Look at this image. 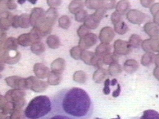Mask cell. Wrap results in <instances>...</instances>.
I'll return each instance as SVG.
<instances>
[{"label": "cell", "instance_id": "cell-1", "mask_svg": "<svg viewBox=\"0 0 159 119\" xmlns=\"http://www.w3.org/2000/svg\"><path fill=\"white\" fill-rule=\"evenodd\" d=\"M52 112L74 119H89L93 113V104L88 94L80 87L66 88L50 98Z\"/></svg>", "mask_w": 159, "mask_h": 119}, {"label": "cell", "instance_id": "cell-2", "mask_svg": "<svg viewBox=\"0 0 159 119\" xmlns=\"http://www.w3.org/2000/svg\"><path fill=\"white\" fill-rule=\"evenodd\" d=\"M51 99L46 95H39L33 98L24 110L26 119H41L52 112Z\"/></svg>", "mask_w": 159, "mask_h": 119}, {"label": "cell", "instance_id": "cell-3", "mask_svg": "<svg viewBox=\"0 0 159 119\" xmlns=\"http://www.w3.org/2000/svg\"><path fill=\"white\" fill-rule=\"evenodd\" d=\"M114 52L117 55H127L132 51V47L127 41L120 39L116 40L114 44Z\"/></svg>", "mask_w": 159, "mask_h": 119}, {"label": "cell", "instance_id": "cell-4", "mask_svg": "<svg viewBox=\"0 0 159 119\" xmlns=\"http://www.w3.org/2000/svg\"><path fill=\"white\" fill-rule=\"evenodd\" d=\"M126 19L132 24H141L145 19V14L137 9H130L126 13Z\"/></svg>", "mask_w": 159, "mask_h": 119}, {"label": "cell", "instance_id": "cell-5", "mask_svg": "<svg viewBox=\"0 0 159 119\" xmlns=\"http://www.w3.org/2000/svg\"><path fill=\"white\" fill-rule=\"evenodd\" d=\"M115 37V33L114 29L109 26H106L103 27L99 34V40L102 43H109L112 41Z\"/></svg>", "mask_w": 159, "mask_h": 119}, {"label": "cell", "instance_id": "cell-6", "mask_svg": "<svg viewBox=\"0 0 159 119\" xmlns=\"http://www.w3.org/2000/svg\"><path fill=\"white\" fill-rule=\"evenodd\" d=\"M143 29L151 39H159V26L153 22H147Z\"/></svg>", "mask_w": 159, "mask_h": 119}, {"label": "cell", "instance_id": "cell-7", "mask_svg": "<svg viewBox=\"0 0 159 119\" xmlns=\"http://www.w3.org/2000/svg\"><path fill=\"white\" fill-rule=\"evenodd\" d=\"M138 62L134 59L127 60L123 65V69L127 73L132 74L135 73L139 68Z\"/></svg>", "mask_w": 159, "mask_h": 119}, {"label": "cell", "instance_id": "cell-8", "mask_svg": "<svg viewBox=\"0 0 159 119\" xmlns=\"http://www.w3.org/2000/svg\"><path fill=\"white\" fill-rule=\"evenodd\" d=\"M116 10L122 15L127 12L130 8V4L129 1L122 0L118 1L116 4Z\"/></svg>", "mask_w": 159, "mask_h": 119}, {"label": "cell", "instance_id": "cell-9", "mask_svg": "<svg viewBox=\"0 0 159 119\" xmlns=\"http://www.w3.org/2000/svg\"><path fill=\"white\" fill-rule=\"evenodd\" d=\"M111 46L109 43H100L96 49V53L97 55L103 57L105 55L111 53Z\"/></svg>", "mask_w": 159, "mask_h": 119}, {"label": "cell", "instance_id": "cell-10", "mask_svg": "<svg viewBox=\"0 0 159 119\" xmlns=\"http://www.w3.org/2000/svg\"><path fill=\"white\" fill-rule=\"evenodd\" d=\"M103 63L106 65H111L114 63H117L119 56L114 52L110 53L102 57Z\"/></svg>", "mask_w": 159, "mask_h": 119}, {"label": "cell", "instance_id": "cell-11", "mask_svg": "<svg viewBox=\"0 0 159 119\" xmlns=\"http://www.w3.org/2000/svg\"><path fill=\"white\" fill-rule=\"evenodd\" d=\"M114 30L119 35H124L129 30V27L124 21H120L114 25Z\"/></svg>", "mask_w": 159, "mask_h": 119}, {"label": "cell", "instance_id": "cell-12", "mask_svg": "<svg viewBox=\"0 0 159 119\" xmlns=\"http://www.w3.org/2000/svg\"><path fill=\"white\" fill-rule=\"evenodd\" d=\"M139 119H159V113L153 109H147L143 112Z\"/></svg>", "mask_w": 159, "mask_h": 119}, {"label": "cell", "instance_id": "cell-13", "mask_svg": "<svg viewBox=\"0 0 159 119\" xmlns=\"http://www.w3.org/2000/svg\"><path fill=\"white\" fill-rule=\"evenodd\" d=\"M155 54L153 53H145L141 58V64L143 66H148L154 63Z\"/></svg>", "mask_w": 159, "mask_h": 119}, {"label": "cell", "instance_id": "cell-14", "mask_svg": "<svg viewBox=\"0 0 159 119\" xmlns=\"http://www.w3.org/2000/svg\"><path fill=\"white\" fill-rule=\"evenodd\" d=\"M122 71V66L118 63L109 65L107 68V73L111 76H116L120 74Z\"/></svg>", "mask_w": 159, "mask_h": 119}, {"label": "cell", "instance_id": "cell-15", "mask_svg": "<svg viewBox=\"0 0 159 119\" xmlns=\"http://www.w3.org/2000/svg\"><path fill=\"white\" fill-rule=\"evenodd\" d=\"M107 71L104 68H99L94 73L93 76L94 81L98 83H100L103 81L106 76Z\"/></svg>", "mask_w": 159, "mask_h": 119}, {"label": "cell", "instance_id": "cell-16", "mask_svg": "<svg viewBox=\"0 0 159 119\" xmlns=\"http://www.w3.org/2000/svg\"><path fill=\"white\" fill-rule=\"evenodd\" d=\"M128 42L132 48H137L140 46L142 41V38L139 35H138L137 34H132L129 37Z\"/></svg>", "mask_w": 159, "mask_h": 119}, {"label": "cell", "instance_id": "cell-17", "mask_svg": "<svg viewBox=\"0 0 159 119\" xmlns=\"http://www.w3.org/2000/svg\"><path fill=\"white\" fill-rule=\"evenodd\" d=\"M107 9L105 8L104 7H101L98 9H97L96 11L95 12V13H94L91 17L97 22L99 24L100 21L101 20V19L103 18V17L104 16L105 14L107 12Z\"/></svg>", "mask_w": 159, "mask_h": 119}, {"label": "cell", "instance_id": "cell-18", "mask_svg": "<svg viewBox=\"0 0 159 119\" xmlns=\"http://www.w3.org/2000/svg\"><path fill=\"white\" fill-rule=\"evenodd\" d=\"M26 119V118H25ZM41 119H74L73 118H71L70 117L60 115L57 113H55L53 112H51L48 115L41 118Z\"/></svg>", "mask_w": 159, "mask_h": 119}, {"label": "cell", "instance_id": "cell-19", "mask_svg": "<svg viewBox=\"0 0 159 119\" xmlns=\"http://www.w3.org/2000/svg\"><path fill=\"white\" fill-rule=\"evenodd\" d=\"M122 19H123L122 15L120 14L117 11H116L112 13L111 16V22L113 25H114L120 21H122Z\"/></svg>", "mask_w": 159, "mask_h": 119}, {"label": "cell", "instance_id": "cell-20", "mask_svg": "<svg viewBox=\"0 0 159 119\" xmlns=\"http://www.w3.org/2000/svg\"><path fill=\"white\" fill-rule=\"evenodd\" d=\"M149 43L152 52H159V39L149 38Z\"/></svg>", "mask_w": 159, "mask_h": 119}, {"label": "cell", "instance_id": "cell-21", "mask_svg": "<svg viewBox=\"0 0 159 119\" xmlns=\"http://www.w3.org/2000/svg\"><path fill=\"white\" fill-rule=\"evenodd\" d=\"M85 41L87 42L86 45L88 46H91L96 43L97 37L95 34H93V33L89 34V35L86 37V39L85 40Z\"/></svg>", "mask_w": 159, "mask_h": 119}, {"label": "cell", "instance_id": "cell-22", "mask_svg": "<svg viewBox=\"0 0 159 119\" xmlns=\"http://www.w3.org/2000/svg\"><path fill=\"white\" fill-rule=\"evenodd\" d=\"M93 64L96 67H98L99 68H101V67L102 66L103 63V60H102V57L99 56L97 55H94L93 58Z\"/></svg>", "mask_w": 159, "mask_h": 119}, {"label": "cell", "instance_id": "cell-23", "mask_svg": "<svg viewBox=\"0 0 159 119\" xmlns=\"http://www.w3.org/2000/svg\"><path fill=\"white\" fill-rule=\"evenodd\" d=\"M142 48L143 51H145L146 53H153L150 49V43H149V39H146L143 41H142L141 43Z\"/></svg>", "mask_w": 159, "mask_h": 119}, {"label": "cell", "instance_id": "cell-24", "mask_svg": "<svg viewBox=\"0 0 159 119\" xmlns=\"http://www.w3.org/2000/svg\"><path fill=\"white\" fill-rule=\"evenodd\" d=\"M110 86H111V80L109 78H107L104 81V88L102 90V92L105 95H108L111 92Z\"/></svg>", "mask_w": 159, "mask_h": 119}, {"label": "cell", "instance_id": "cell-25", "mask_svg": "<svg viewBox=\"0 0 159 119\" xmlns=\"http://www.w3.org/2000/svg\"><path fill=\"white\" fill-rule=\"evenodd\" d=\"M116 1H104L103 7L107 9H112L116 7Z\"/></svg>", "mask_w": 159, "mask_h": 119}, {"label": "cell", "instance_id": "cell-26", "mask_svg": "<svg viewBox=\"0 0 159 119\" xmlns=\"http://www.w3.org/2000/svg\"><path fill=\"white\" fill-rule=\"evenodd\" d=\"M86 24L91 29H95L98 26L99 23L97 22L91 16L89 17V19L87 20Z\"/></svg>", "mask_w": 159, "mask_h": 119}, {"label": "cell", "instance_id": "cell-27", "mask_svg": "<svg viewBox=\"0 0 159 119\" xmlns=\"http://www.w3.org/2000/svg\"><path fill=\"white\" fill-rule=\"evenodd\" d=\"M140 3L144 7L150 8L155 2L153 0H141L140 1Z\"/></svg>", "mask_w": 159, "mask_h": 119}, {"label": "cell", "instance_id": "cell-28", "mask_svg": "<svg viewBox=\"0 0 159 119\" xmlns=\"http://www.w3.org/2000/svg\"><path fill=\"white\" fill-rule=\"evenodd\" d=\"M150 9L151 14L152 15H154L157 12H159V2L154 3Z\"/></svg>", "mask_w": 159, "mask_h": 119}, {"label": "cell", "instance_id": "cell-29", "mask_svg": "<svg viewBox=\"0 0 159 119\" xmlns=\"http://www.w3.org/2000/svg\"><path fill=\"white\" fill-rule=\"evenodd\" d=\"M120 92H121V87H120V85L117 83V88L115 90L113 91L112 92V96L113 97H117L120 94Z\"/></svg>", "mask_w": 159, "mask_h": 119}, {"label": "cell", "instance_id": "cell-30", "mask_svg": "<svg viewBox=\"0 0 159 119\" xmlns=\"http://www.w3.org/2000/svg\"><path fill=\"white\" fill-rule=\"evenodd\" d=\"M153 22L159 26V12L153 15Z\"/></svg>", "mask_w": 159, "mask_h": 119}, {"label": "cell", "instance_id": "cell-31", "mask_svg": "<svg viewBox=\"0 0 159 119\" xmlns=\"http://www.w3.org/2000/svg\"><path fill=\"white\" fill-rule=\"evenodd\" d=\"M153 76L157 79H158L159 78V66H155V68L153 69Z\"/></svg>", "mask_w": 159, "mask_h": 119}, {"label": "cell", "instance_id": "cell-32", "mask_svg": "<svg viewBox=\"0 0 159 119\" xmlns=\"http://www.w3.org/2000/svg\"><path fill=\"white\" fill-rule=\"evenodd\" d=\"M154 63L155 64L156 66H159V54H156L155 56Z\"/></svg>", "mask_w": 159, "mask_h": 119}, {"label": "cell", "instance_id": "cell-33", "mask_svg": "<svg viewBox=\"0 0 159 119\" xmlns=\"http://www.w3.org/2000/svg\"><path fill=\"white\" fill-rule=\"evenodd\" d=\"M86 12H81L80 13V16H79V17H76V19H77V20H78V21H81L82 20V19H83V17H84V15H86Z\"/></svg>", "mask_w": 159, "mask_h": 119}, {"label": "cell", "instance_id": "cell-34", "mask_svg": "<svg viewBox=\"0 0 159 119\" xmlns=\"http://www.w3.org/2000/svg\"><path fill=\"white\" fill-rule=\"evenodd\" d=\"M111 119H121L120 118V116L119 115H117V117L116 118H111Z\"/></svg>", "mask_w": 159, "mask_h": 119}, {"label": "cell", "instance_id": "cell-35", "mask_svg": "<svg viewBox=\"0 0 159 119\" xmlns=\"http://www.w3.org/2000/svg\"><path fill=\"white\" fill-rule=\"evenodd\" d=\"M95 119H102V118H96Z\"/></svg>", "mask_w": 159, "mask_h": 119}, {"label": "cell", "instance_id": "cell-36", "mask_svg": "<svg viewBox=\"0 0 159 119\" xmlns=\"http://www.w3.org/2000/svg\"><path fill=\"white\" fill-rule=\"evenodd\" d=\"M158 81H159V78H158Z\"/></svg>", "mask_w": 159, "mask_h": 119}, {"label": "cell", "instance_id": "cell-37", "mask_svg": "<svg viewBox=\"0 0 159 119\" xmlns=\"http://www.w3.org/2000/svg\"><path fill=\"white\" fill-rule=\"evenodd\" d=\"M158 54H159V52H158Z\"/></svg>", "mask_w": 159, "mask_h": 119}]
</instances>
